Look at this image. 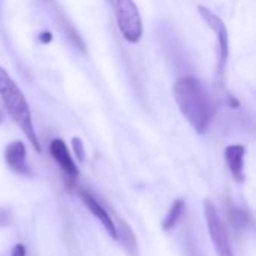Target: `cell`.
Here are the masks:
<instances>
[{
  "instance_id": "277c9868",
  "label": "cell",
  "mask_w": 256,
  "mask_h": 256,
  "mask_svg": "<svg viewBox=\"0 0 256 256\" xmlns=\"http://www.w3.org/2000/svg\"><path fill=\"white\" fill-rule=\"evenodd\" d=\"M198 12L201 18L207 22V26L216 33L218 39V78L222 80L225 75V68L228 63L230 57V36H228V28L226 24L220 16H218L213 10H210L206 6H198Z\"/></svg>"
},
{
  "instance_id": "9a60e30c",
  "label": "cell",
  "mask_w": 256,
  "mask_h": 256,
  "mask_svg": "<svg viewBox=\"0 0 256 256\" xmlns=\"http://www.w3.org/2000/svg\"><path fill=\"white\" fill-rule=\"evenodd\" d=\"M10 256H26V246L21 243L15 244L10 250Z\"/></svg>"
},
{
  "instance_id": "52a82bcc",
  "label": "cell",
  "mask_w": 256,
  "mask_h": 256,
  "mask_svg": "<svg viewBox=\"0 0 256 256\" xmlns=\"http://www.w3.org/2000/svg\"><path fill=\"white\" fill-rule=\"evenodd\" d=\"M80 200L82 201V204L87 207V210L104 225L105 231L108 232L110 237H112L114 240H117V230H116V224H114V219L110 216L108 210L86 189H81L80 192Z\"/></svg>"
},
{
  "instance_id": "8992f818",
  "label": "cell",
  "mask_w": 256,
  "mask_h": 256,
  "mask_svg": "<svg viewBox=\"0 0 256 256\" xmlns=\"http://www.w3.org/2000/svg\"><path fill=\"white\" fill-rule=\"evenodd\" d=\"M50 154L57 162V165L60 166L63 176L66 177L68 188L72 189L74 184H75V182H76V178H78L80 171H78L76 164L74 162V159H72V156H70V153H69L64 141H62L58 138L57 140H52L50 142Z\"/></svg>"
},
{
  "instance_id": "6da1fadb",
  "label": "cell",
  "mask_w": 256,
  "mask_h": 256,
  "mask_svg": "<svg viewBox=\"0 0 256 256\" xmlns=\"http://www.w3.org/2000/svg\"><path fill=\"white\" fill-rule=\"evenodd\" d=\"M174 98L190 126L198 134H204L218 111V105L204 84L192 75L182 76L174 84Z\"/></svg>"
},
{
  "instance_id": "4fadbf2b",
  "label": "cell",
  "mask_w": 256,
  "mask_h": 256,
  "mask_svg": "<svg viewBox=\"0 0 256 256\" xmlns=\"http://www.w3.org/2000/svg\"><path fill=\"white\" fill-rule=\"evenodd\" d=\"M72 148H74V153L78 159V162H84L86 159V152H84V144L80 138H74L72 140Z\"/></svg>"
},
{
  "instance_id": "ba28073f",
  "label": "cell",
  "mask_w": 256,
  "mask_h": 256,
  "mask_svg": "<svg viewBox=\"0 0 256 256\" xmlns=\"http://www.w3.org/2000/svg\"><path fill=\"white\" fill-rule=\"evenodd\" d=\"M26 146L21 141H14L8 144V147L4 148V162L9 166V170L18 176L30 177L32 171L26 162Z\"/></svg>"
},
{
  "instance_id": "7c38bea8",
  "label": "cell",
  "mask_w": 256,
  "mask_h": 256,
  "mask_svg": "<svg viewBox=\"0 0 256 256\" xmlns=\"http://www.w3.org/2000/svg\"><path fill=\"white\" fill-rule=\"evenodd\" d=\"M184 210H186V202H184V200H180V198L176 200V201L172 202V206L170 207L166 216H165L164 220H162V230L168 232V231H171L172 228H176V225L180 222L182 216L184 214Z\"/></svg>"
},
{
  "instance_id": "e0dca14e",
  "label": "cell",
  "mask_w": 256,
  "mask_h": 256,
  "mask_svg": "<svg viewBox=\"0 0 256 256\" xmlns=\"http://www.w3.org/2000/svg\"><path fill=\"white\" fill-rule=\"evenodd\" d=\"M3 118H4V116H3V111H2V108H0V124L3 123Z\"/></svg>"
},
{
  "instance_id": "30bf717a",
  "label": "cell",
  "mask_w": 256,
  "mask_h": 256,
  "mask_svg": "<svg viewBox=\"0 0 256 256\" xmlns=\"http://www.w3.org/2000/svg\"><path fill=\"white\" fill-rule=\"evenodd\" d=\"M114 224H116V230H117V240L122 242L123 249L130 256H136V254H138V242H136L134 230L129 226V224L126 220L120 219L118 216H116Z\"/></svg>"
},
{
  "instance_id": "7a4b0ae2",
  "label": "cell",
  "mask_w": 256,
  "mask_h": 256,
  "mask_svg": "<svg viewBox=\"0 0 256 256\" xmlns=\"http://www.w3.org/2000/svg\"><path fill=\"white\" fill-rule=\"evenodd\" d=\"M0 98H2L4 110L8 111L14 123H16L20 129L24 132L28 142L33 146L34 152L40 153L42 148H40L34 126H33L32 112L26 100V96L18 87V84L12 80L9 72L2 66H0Z\"/></svg>"
},
{
  "instance_id": "3957f363",
  "label": "cell",
  "mask_w": 256,
  "mask_h": 256,
  "mask_svg": "<svg viewBox=\"0 0 256 256\" xmlns=\"http://www.w3.org/2000/svg\"><path fill=\"white\" fill-rule=\"evenodd\" d=\"M122 36L129 44H138L142 38V20L134 0H110Z\"/></svg>"
},
{
  "instance_id": "2e32d148",
  "label": "cell",
  "mask_w": 256,
  "mask_h": 256,
  "mask_svg": "<svg viewBox=\"0 0 256 256\" xmlns=\"http://www.w3.org/2000/svg\"><path fill=\"white\" fill-rule=\"evenodd\" d=\"M51 39H52V38H51V34H50L48 32H45V33L40 36V42H45V44H46V42H50Z\"/></svg>"
},
{
  "instance_id": "9c48e42d",
  "label": "cell",
  "mask_w": 256,
  "mask_h": 256,
  "mask_svg": "<svg viewBox=\"0 0 256 256\" xmlns=\"http://www.w3.org/2000/svg\"><path fill=\"white\" fill-rule=\"evenodd\" d=\"M244 147L240 144H232L225 148V160L231 171L232 178L237 183L244 182Z\"/></svg>"
},
{
  "instance_id": "8fae6325",
  "label": "cell",
  "mask_w": 256,
  "mask_h": 256,
  "mask_svg": "<svg viewBox=\"0 0 256 256\" xmlns=\"http://www.w3.org/2000/svg\"><path fill=\"white\" fill-rule=\"evenodd\" d=\"M226 214H228V220L231 224V226L237 231L246 230L250 224H252V218L250 213L244 208H238L236 207L232 202L226 204Z\"/></svg>"
},
{
  "instance_id": "5bb4252c",
  "label": "cell",
  "mask_w": 256,
  "mask_h": 256,
  "mask_svg": "<svg viewBox=\"0 0 256 256\" xmlns=\"http://www.w3.org/2000/svg\"><path fill=\"white\" fill-rule=\"evenodd\" d=\"M12 220V213L10 210L0 207V226H8Z\"/></svg>"
},
{
  "instance_id": "5b68a950",
  "label": "cell",
  "mask_w": 256,
  "mask_h": 256,
  "mask_svg": "<svg viewBox=\"0 0 256 256\" xmlns=\"http://www.w3.org/2000/svg\"><path fill=\"white\" fill-rule=\"evenodd\" d=\"M204 216H206V222H207V228H208L212 243L214 246V250H216L218 256H234L228 232L225 230L224 222L220 220L218 207L212 200L204 201Z\"/></svg>"
}]
</instances>
